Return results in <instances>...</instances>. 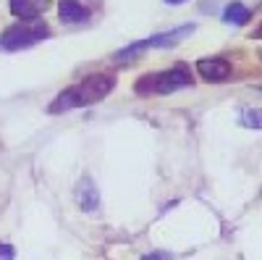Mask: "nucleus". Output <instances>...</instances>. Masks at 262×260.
I'll return each instance as SVG.
<instances>
[{
    "label": "nucleus",
    "instance_id": "4468645a",
    "mask_svg": "<svg viewBox=\"0 0 262 260\" xmlns=\"http://www.w3.org/2000/svg\"><path fill=\"white\" fill-rule=\"evenodd\" d=\"M257 34H259V37H262V29H259V32H257Z\"/></svg>",
    "mask_w": 262,
    "mask_h": 260
},
{
    "label": "nucleus",
    "instance_id": "39448f33",
    "mask_svg": "<svg viewBox=\"0 0 262 260\" xmlns=\"http://www.w3.org/2000/svg\"><path fill=\"white\" fill-rule=\"evenodd\" d=\"M58 16H60V21H66V24H81V21H86L90 11H86L79 0H60Z\"/></svg>",
    "mask_w": 262,
    "mask_h": 260
},
{
    "label": "nucleus",
    "instance_id": "20e7f679",
    "mask_svg": "<svg viewBox=\"0 0 262 260\" xmlns=\"http://www.w3.org/2000/svg\"><path fill=\"white\" fill-rule=\"evenodd\" d=\"M196 71L207 82H226L231 76V63L223 58H202L196 63Z\"/></svg>",
    "mask_w": 262,
    "mask_h": 260
},
{
    "label": "nucleus",
    "instance_id": "9d476101",
    "mask_svg": "<svg viewBox=\"0 0 262 260\" xmlns=\"http://www.w3.org/2000/svg\"><path fill=\"white\" fill-rule=\"evenodd\" d=\"M242 124L247 129H262V111L259 108H244L242 111Z\"/></svg>",
    "mask_w": 262,
    "mask_h": 260
},
{
    "label": "nucleus",
    "instance_id": "f257e3e1",
    "mask_svg": "<svg viewBox=\"0 0 262 260\" xmlns=\"http://www.w3.org/2000/svg\"><path fill=\"white\" fill-rule=\"evenodd\" d=\"M113 87H116V76L113 74H92V76H86L81 84L63 90L50 103V113H66V111H71V108L92 105V103L111 95Z\"/></svg>",
    "mask_w": 262,
    "mask_h": 260
},
{
    "label": "nucleus",
    "instance_id": "f8f14e48",
    "mask_svg": "<svg viewBox=\"0 0 262 260\" xmlns=\"http://www.w3.org/2000/svg\"><path fill=\"white\" fill-rule=\"evenodd\" d=\"M142 260H173L168 252H149V255H144Z\"/></svg>",
    "mask_w": 262,
    "mask_h": 260
},
{
    "label": "nucleus",
    "instance_id": "f03ea898",
    "mask_svg": "<svg viewBox=\"0 0 262 260\" xmlns=\"http://www.w3.org/2000/svg\"><path fill=\"white\" fill-rule=\"evenodd\" d=\"M191 84H194V76H191L189 66L186 63H176L168 71L142 76L134 84V90H137V95H168V92L184 90V87H191Z\"/></svg>",
    "mask_w": 262,
    "mask_h": 260
},
{
    "label": "nucleus",
    "instance_id": "1a4fd4ad",
    "mask_svg": "<svg viewBox=\"0 0 262 260\" xmlns=\"http://www.w3.org/2000/svg\"><path fill=\"white\" fill-rule=\"evenodd\" d=\"M223 18H226V21H231V24H236V27H244L247 21L252 18V11H249L247 6H242V3H231V6L226 8Z\"/></svg>",
    "mask_w": 262,
    "mask_h": 260
},
{
    "label": "nucleus",
    "instance_id": "9b49d317",
    "mask_svg": "<svg viewBox=\"0 0 262 260\" xmlns=\"http://www.w3.org/2000/svg\"><path fill=\"white\" fill-rule=\"evenodd\" d=\"M13 247H8V245H0V260H13Z\"/></svg>",
    "mask_w": 262,
    "mask_h": 260
},
{
    "label": "nucleus",
    "instance_id": "0eeeda50",
    "mask_svg": "<svg viewBox=\"0 0 262 260\" xmlns=\"http://www.w3.org/2000/svg\"><path fill=\"white\" fill-rule=\"evenodd\" d=\"M50 0H11V13L21 18H34L48 8Z\"/></svg>",
    "mask_w": 262,
    "mask_h": 260
},
{
    "label": "nucleus",
    "instance_id": "423d86ee",
    "mask_svg": "<svg viewBox=\"0 0 262 260\" xmlns=\"http://www.w3.org/2000/svg\"><path fill=\"white\" fill-rule=\"evenodd\" d=\"M189 34H194V24H186V27H179L176 32L152 37V39H147V48H173V45H179L181 39H186Z\"/></svg>",
    "mask_w": 262,
    "mask_h": 260
},
{
    "label": "nucleus",
    "instance_id": "ddd939ff",
    "mask_svg": "<svg viewBox=\"0 0 262 260\" xmlns=\"http://www.w3.org/2000/svg\"><path fill=\"white\" fill-rule=\"evenodd\" d=\"M165 3H170V6H179V3H186V0H165Z\"/></svg>",
    "mask_w": 262,
    "mask_h": 260
},
{
    "label": "nucleus",
    "instance_id": "7ed1b4c3",
    "mask_svg": "<svg viewBox=\"0 0 262 260\" xmlns=\"http://www.w3.org/2000/svg\"><path fill=\"white\" fill-rule=\"evenodd\" d=\"M45 37H50V29L45 24H18V27H11L0 34V48L6 50H21V48H29V45H37Z\"/></svg>",
    "mask_w": 262,
    "mask_h": 260
},
{
    "label": "nucleus",
    "instance_id": "6e6552de",
    "mask_svg": "<svg viewBox=\"0 0 262 260\" xmlns=\"http://www.w3.org/2000/svg\"><path fill=\"white\" fill-rule=\"evenodd\" d=\"M76 203H79V208H84V210H95V208L100 205V194H97L92 179H84V182L79 184V189H76Z\"/></svg>",
    "mask_w": 262,
    "mask_h": 260
}]
</instances>
